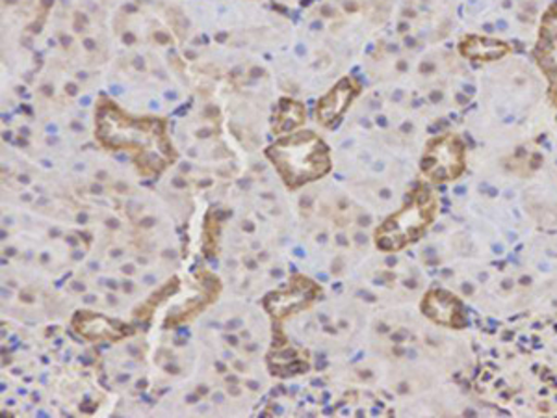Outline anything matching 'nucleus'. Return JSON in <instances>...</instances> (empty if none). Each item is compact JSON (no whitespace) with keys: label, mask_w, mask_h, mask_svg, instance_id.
<instances>
[{"label":"nucleus","mask_w":557,"mask_h":418,"mask_svg":"<svg viewBox=\"0 0 557 418\" xmlns=\"http://www.w3.org/2000/svg\"><path fill=\"white\" fill-rule=\"evenodd\" d=\"M312 296H314V286L311 281L298 279L285 291L270 294L267 299V309L272 312L273 317H286L309 304Z\"/></svg>","instance_id":"nucleus-6"},{"label":"nucleus","mask_w":557,"mask_h":418,"mask_svg":"<svg viewBox=\"0 0 557 418\" xmlns=\"http://www.w3.org/2000/svg\"><path fill=\"white\" fill-rule=\"evenodd\" d=\"M465 168V149L454 136L438 138L428 147L422 159V172L433 181H451Z\"/></svg>","instance_id":"nucleus-4"},{"label":"nucleus","mask_w":557,"mask_h":418,"mask_svg":"<svg viewBox=\"0 0 557 418\" xmlns=\"http://www.w3.org/2000/svg\"><path fill=\"white\" fill-rule=\"evenodd\" d=\"M422 309L433 322L446 328H462L467 322L461 304L457 302L456 296H451L450 292L431 291L422 302Z\"/></svg>","instance_id":"nucleus-5"},{"label":"nucleus","mask_w":557,"mask_h":418,"mask_svg":"<svg viewBox=\"0 0 557 418\" xmlns=\"http://www.w3.org/2000/svg\"><path fill=\"white\" fill-rule=\"evenodd\" d=\"M97 138L108 149L133 151L146 173L162 172L172 159L162 121L131 118L112 104H101L97 112Z\"/></svg>","instance_id":"nucleus-1"},{"label":"nucleus","mask_w":557,"mask_h":418,"mask_svg":"<svg viewBox=\"0 0 557 418\" xmlns=\"http://www.w3.org/2000/svg\"><path fill=\"white\" fill-rule=\"evenodd\" d=\"M73 323L75 330L89 341H120L127 335V331L121 330L117 323L96 312H78Z\"/></svg>","instance_id":"nucleus-7"},{"label":"nucleus","mask_w":557,"mask_h":418,"mask_svg":"<svg viewBox=\"0 0 557 418\" xmlns=\"http://www.w3.org/2000/svg\"><path fill=\"white\" fill-rule=\"evenodd\" d=\"M435 218V197L430 190H420L412 196L406 209L391 216L375 233V244L383 251H398L430 228Z\"/></svg>","instance_id":"nucleus-3"},{"label":"nucleus","mask_w":557,"mask_h":418,"mask_svg":"<svg viewBox=\"0 0 557 418\" xmlns=\"http://www.w3.org/2000/svg\"><path fill=\"white\" fill-rule=\"evenodd\" d=\"M355 86L349 78H344L331 89L327 96L323 97L318 104V118L323 125H331L333 121L338 120L346 112L349 102L354 99Z\"/></svg>","instance_id":"nucleus-8"},{"label":"nucleus","mask_w":557,"mask_h":418,"mask_svg":"<svg viewBox=\"0 0 557 418\" xmlns=\"http://www.w3.org/2000/svg\"><path fill=\"white\" fill-rule=\"evenodd\" d=\"M268 157L290 188L323 177L331 170L330 149L314 133H296L278 139Z\"/></svg>","instance_id":"nucleus-2"}]
</instances>
